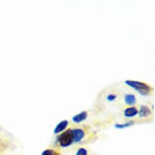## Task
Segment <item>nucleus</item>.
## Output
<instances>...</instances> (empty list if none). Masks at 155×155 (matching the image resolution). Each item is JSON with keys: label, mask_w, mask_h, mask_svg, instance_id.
I'll list each match as a JSON object with an SVG mask.
<instances>
[{"label": "nucleus", "mask_w": 155, "mask_h": 155, "mask_svg": "<svg viewBox=\"0 0 155 155\" xmlns=\"http://www.w3.org/2000/svg\"><path fill=\"white\" fill-rule=\"evenodd\" d=\"M138 115H140V118H147L152 115L151 108L146 105H142L138 109Z\"/></svg>", "instance_id": "nucleus-9"}, {"label": "nucleus", "mask_w": 155, "mask_h": 155, "mask_svg": "<svg viewBox=\"0 0 155 155\" xmlns=\"http://www.w3.org/2000/svg\"><path fill=\"white\" fill-rule=\"evenodd\" d=\"M123 101H124L125 105H127L128 107H130V106L136 105L137 99H136V96L134 93H125L124 97H123Z\"/></svg>", "instance_id": "nucleus-7"}, {"label": "nucleus", "mask_w": 155, "mask_h": 155, "mask_svg": "<svg viewBox=\"0 0 155 155\" xmlns=\"http://www.w3.org/2000/svg\"><path fill=\"white\" fill-rule=\"evenodd\" d=\"M41 155H62V152L58 147H52V148H47L45 151H43Z\"/></svg>", "instance_id": "nucleus-10"}, {"label": "nucleus", "mask_w": 155, "mask_h": 155, "mask_svg": "<svg viewBox=\"0 0 155 155\" xmlns=\"http://www.w3.org/2000/svg\"><path fill=\"white\" fill-rule=\"evenodd\" d=\"M0 133H1V128H0Z\"/></svg>", "instance_id": "nucleus-14"}, {"label": "nucleus", "mask_w": 155, "mask_h": 155, "mask_svg": "<svg viewBox=\"0 0 155 155\" xmlns=\"http://www.w3.org/2000/svg\"><path fill=\"white\" fill-rule=\"evenodd\" d=\"M117 98H118V94H117V93H109V94H107V100H108L109 102L115 101Z\"/></svg>", "instance_id": "nucleus-13"}, {"label": "nucleus", "mask_w": 155, "mask_h": 155, "mask_svg": "<svg viewBox=\"0 0 155 155\" xmlns=\"http://www.w3.org/2000/svg\"><path fill=\"white\" fill-rule=\"evenodd\" d=\"M70 125V121L69 120H62V121H60L56 126H55L54 128V134L55 135H58V134H61V133H63L64 130H66L68 129V126Z\"/></svg>", "instance_id": "nucleus-8"}, {"label": "nucleus", "mask_w": 155, "mask_h": 155, "mask_svg": "<svg viewBox=\"0 0 155 155\" xmlns=\"http://www.w3.org/2000/svg\"><path fill=\"white\" fill-rule=\"evenodd\" d=\"M14 148V144L7 137H0V155H5Z\"/></svg>", "instance_id": "nucleus-4"}, {"label": "nucleus", "mask_w": 155, "mask_h": 155, "mask_svg": "<svg viewBox=\"0 0 155 155\" xmlns=\"http://www.w3.org/2000/svg\"><path fill=\"white\" fill-rule=\"evenodd\" d=\"M69 130L72 136V142L74 144L83 143L90 136V127L89 126H71Z\"/></svg>", "instance_id": "nucleus-1"}, {"label": "nucleus", "mask_w": 155, "mask_h": 155, "mask_svg": "<svg viewBox=\"0 0 155 155\" xmlns=\"http://www.w3.org/2000/svg\"><path fill=\"white\" fill-rule=\"evenodd\" d=\"M134 120H130V121H128V123H124V124H116L115 125V127L116 128H126V127H129V126H132L134 125Z\"/></svg>", "instance_id": "nucleus-12"}, {"label": "nucleus", "mask_w": 155, "mask_h": 155, "mask_svg": "<svg viewBox=\"0 0 155 155\" xmlns=\"http://www.w3.org/2000/svg\"><path fill=\"white\" fill-rule=\"evenodd\" d=\"M123 115L126 118H134L138 115V108L136 106H130V107H127L123 110Z\"/></svg>", "instance_id": "nucleus-6"}, {"label": "nucleus", "mask_w": 155, "mask_h": 155, "mask_svg": "<svg viewBox=\"0 0 155 155\" xmlns=\"http://www.w3.org/2000/svg\"><path fill=\"white\" fill-rule=\"evenodd\" d=\"M125 84H127L128 87L133 88L134 90H136L137 92H140L142 96H150L153 93L154 88L146 82H140V81H134V80H126Z\"/></svg>", "instance_id": "nucleus-2"}, {"label": "nucleus", "mask_w": 155, "mask_h": 155, "mask_svg": "<svg viewBox=\"0 0 155 155\" xmlns=\"http://www.w3.org/2000/svg\"><path fill=\"white\" fill-rule=\"evenodd\" d=\"M88 116H89V114H88V111H85V110H83V111H80L79 114H77V115H74V116L72 117V119H71V121H72V123H73L74 125L82 124V123H83L84 120H87Z\"/></svg>", "instance_id": "nucleus-5"}, {"label": "nucleus", "mask_w": 155, "mask_h": 155, "mask_svg": "<svg viewBox=\"0 0 155 155\" xmlns=\"http://www.w3.org/2000/svg\"><path fill=\"white\" fill-rule=\"evenodd\" d=\"M74 155H90V152L87 147H79L75 151Z\"/></svg>", "instance_id": "nucleus-11"}, {"label": "nucleus", "mask_w": 155, "mask_h": 155, "mask_svg": "<svg viewBox=\"0 0 155 155\" xmlns=\"http://www.w3.org/2000/svg\"><path fill=\"white\" fill-rule=\"evenodd\" d=\"M55 144H56L58 148H60V150H61V148H68L73 145L72 136H71V133H70V130H69V128L56 136Z\"/></svg>", "instance_id": "nucleus-3"}]
</instances>
